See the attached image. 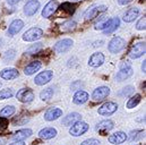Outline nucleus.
I'll return each mask as SVG.
<instances>
[{
	"instance_id": "9b49d317",
	"label": "nucleus",
	"mask_w": 146,
	"mask_h": 145,
	"mask_svg": "<svg viewBox=\"0 0 146 145\" xmlns=\"http://www.w3.org/2000/svg\"><path fill=\"white\" fill-rule=\"evenodd\" d=\"M53 78V72L51 71H44V72H41L40 74H37L34 78V83L38 85V86H42V85H45L48 84L51 79Z\"/></svg>"
},
{
	"instance_id": "f03ea898",
	"label": "nucleus",
	"mask_w": 146,
	"mask_h": 145,
	"mask_svg": "<svg viewBox=\"0 0 146 145\" xmlns=\"http://www.w3.org/2000/svg\"><path fill=\"white\" fill-rule=\"evenodd\" d=\"M126 40L122 39L121 36H114L111 39V41L109 42L108 44V50H109L110 53H119L121 52L125 48H126Z\"/></svg>"
},
{
	"instance_id": "412c9836",
	"label": "nucleus",
	"mask_w": 146,
	"mask_h": 145,
	"mask_svg": "<svg viewBox=\"0 0 146 145\" xmlns=\"http://www.w3.org/2000/svg\"><path fill=\"white\" fill-rule=\"evenodd\" d=\"M57 136V129L53 127H45L38 132V137L42 140H51Z\"/></svg>"
},
{
	"instance_id": "b1692460",
	"label": "nucleus",
	"mask_w": 146,
	"mask_h": 145,
	"mask_svg": "<svg viewBox=\"0 0 146 145\" xmlns=\"http://www.w3.org/2000/svg\"><path fill=\"white\" fill-rule=\"evenodd\" d=\"M32 134H33V132H32V129H30V128L19 129V130H17V132L14 134L13 140H14V141H24V140L29 138Z\"/></svg>"
},
{
	"instance_id": "1a4fd4ad",
	"label": "nucleus",
	"mask_w": 146,
	"mask_h": 145,
	"mask_svg": "<svg viewBox=\"0 0 146 145\" xmlns=\"http://www.w3.org/2000/svg\"><path fill=\"white\" fill-rule=\"evenodd\" d=\"M145 48H146L145 42H143V41L134 44L133 48L129 51V57L131 59H138V58H141L142 56L145 55V50H146Z\"/></svg>"
},
{
	"instance_id": "ddd939ff",
	"label": "nucleus",
	"mask_w": 146,
	"mask_h": 145,
	"mask_svg": "<svg viewBox=\"0 0 146 145\" xmlns=\"http://www.w3.org/2000/svg\"><path fill=\"white\" fill-rule=\"evenodd\" d=\"M58 7H59V2L57 0H50L44 6V8L42 9V13H41L42 17L43 18H49L51 15H53V13L58 9Z\"/></svg>"
},
{
	"instance_id": "6e6552de",
	"label": "nucleus",
	"mask_w": 146,
	"mask_h": 145,
	"mask_svg": "<svg viewBox=\"0 0 146 145\" xmlns=\"http://www.w3.org/2000/svg\"><path fill=\"white\" fill-rule=\"evenodd\" d=\"M16 98L19 102L22 103H30L33 101L34 99V93L32 90L30 88H21L17 93H16Z\"/></svg>"
},
{
	"instance_id": "0eeeda50",
	"label": "nucleus",
	"mask_w": 146,
	"mask_h": 145,
	"mask_svg": "<svg viewBox=\"0 0 146 145\" xmlns=\"http://www.w3.org/2000/svg\"><path fill=\"white\" fill-rule=\"evenodd\" d=\"M110 95V88L108 86H99L92 93V100L95 102L103 101Z\"/></svg>"
},
{
	"instance_id": "79ce46f5",
	"label": "nucleus",
	"mask_w": 146,
	"mask_h": 145,
	"mask_svg": "<svg viewBox=\"0 0 146 145\" xmlns=\"http://www.w3.org/2000/svg\"><path fill=\"white\" fill-rule=\"evenodd\" d=\"M146 61L145 60H144V61H143V64H142V72H146Z\"/></svg>"
},
{
	"instance_id": "423d86ee",
	"label": "nucleus",
	"mask_w": 146,
	"mask_h": 145,
	"mask_svg": "<svg viewBox=\"0 0 146 145\" xmlns=\"http://www.w3.org/2000/svg\"><path fill=\"white\" fill-rule=\"evenodd\" d=\"M43 36V30L40 27H32L23 34V40L26 42H35Z\"/></svg>"
},
{
	"instance_id": "58836bf2",
	"label": "nucleus",
	"mask_w": 146,
	"mask_h": 145,
	"mask_svg": "<svg viewBox=\"0 0 146 145\" xmlns=\"http://www.w3.org/2000/svg\"><path fill=\"white\" fill-rule=\"evenodd\" d=\"M134 0H118V3L120 6H126V5H129L130 2H133Z\"/></svg>"
},
{
	"instance_id": "a878e982",
	"label": "nucleus",
	"mask_w": 146,
	"mask_h": 145,
	"mask_svg": "<svg viewBox=\"0 0 146 145\" xmlns=\"http://www.w3.org/2000/svg\"><path fill=\"white\" fill-rule=\"evenodd\" d=\"M113 128H114V124H113V121H111L109 119L108 120H102L96 125V129L100 130V132H109Z\"/></svg>"
},
{
	"instance_id": "a19ab883",
	"label": "nucleus",
	"mask_w": 146,
	"mask_h": 145,
	"mask_svg": "<svg viewBox=\"0 0 146 145\" xmlns=\"http://www.w3.org/2000/svg\"><path fill=\"white\" fill-rule=\"evenodd\" d=\"M9 145H26L23 141H17V142H14V143H11V144Z\"/></svg>"
},
{
	"instance_id": "6ab92c4d",
	"label": "nucleus",
	"mask_w": 146,
	"mask_h": 145,
	"mask_svg": "<svg viewBox=\"0 0 146 145\" xmlns=\"http://www.w3.org/2000/svg\"><path fill=\"white\" fill-rule=\"evenodd\" d=\"M19 76V72L16 69V68H5L0 72V77L5 80H11V79H15Z\"/></svg>"
},
{
	"instance_id": "39448f33",
	"label": "nucleus",
	"mask_w": 146,
	"mask_h": 145,
	"mask_svg": "<svg viewBox=\"0 0 146 145\" xmlns=\"http://www.w3.org/2000/svg\"><path fill=\"white\" fill-rule=\"evenodd\" d=\"M107 6L104 5H94L92 7H90L85 13H84V18L86 21H91V19H94L95 17H98L99 14L101 13H104L107 11Z\"/></svg>"
},
{
	"instance_id": "ea45409f",
	"label": "nucleus",
	"mask_w": 146,
	"mask_h": 145,
	"mask_svg": "<svg viewBox=\"0 0 146 145\" xmlns=\"http://www.w3.org/2000/svg\"><path fill=\"white\" fill-rule=\"evenodd\" d=\"M19 1H21V0H7V3H8L9 6H15V5H17Z\"/></svg>"
},
{
	"instance_id": "4468645a",
	"label": "nucleus",
	"mask_w": 146,
	"mask_h": 145,
	"mask_svg": "<svg viewBox=\"0 0 146 145\" xmlns=\"http://www.w3.org/2000/svg\"><path fill=\"white\" fill-rule=\"evenodd\" d=\"M104 60H106V57L102 52H94L88 59V66L93 68H98L103 65Z\"/></svg>"
},
{
	"instance_id": "72a5a7b5",
	"label": "nucleus",
	"mask_w": 146,
	"mask_h": 145,
	"mask_svg": "<svg viewBox=\"0 0 146 145\" xmlns=\"http://www.w3.org/2000/svg\"><path fill=\"white\" fill-rule=\"evenodd\" d=\"M14 95V91L13 88H5L0 91V100H7L10 99Z\"/></svg>"
},
{
	"instance_id": "5701e85b",
	"label": "nucleus",
	"mask_w": 146,
	"mask_h": 145,
	"mask_svg": "<svg viewBox=\"0 0 146 145\" xmlns=\"http://www.w3.org/2000/svg\"><path fill=\"white\" fill-rule=\"evenodd\" d=\"M42 67V63L40 60H34L32 63H30L25 68H24V74L26 76H31L33 74H35L36 72H38Z\"/></svg>"
},
{
	"instance_id": "7c9ffc66",
	"label": "nucleus",
	"mask_w": 146,
	"mask_h": 145,
	"mask_svg": "<svg viewBox=\"0 0 146 145\" xmlns=\"http://www.w3.org/2000/svg\"><path fill=\"white\" fill-rule=\"evenodd\" d=\"M15 111H16V109H15L14 106H6L0 111V117H5V118L10 117V116H13L15 113Z\"/></svg>"
},
{
	"instance_id": "c03bdc74",
	"label": "nucleus",
	"mask_w": 146,
	"mask_h": 145,
	"mask_svg": "<svg viewBox=\"0 0 146 145\" xmlns=\"http://www.w3.org/2000/svg\"><path fill=\"white\" fill-rule=\"evenodd\" d=\"M72 1H79V0H72Z\"/></svg>"
},
{
	"instance_id": "c756f323",
	"label": "nucleus",
	"mask_w": 146,
	"mask_h": 145,
	"mask_svg": "<svg viewBox=\"0 0 146 145\" xmlns=\"http://www.w3.org/2000/svg\"><path fill=\"white\" fill-rule=\"evenodd\" d=\"M52 96H53V88L52 87H48L40 93V99L42 101H49Z\"/></svg>"
},
{
	"instance_id": "a211bd4d",
	"label": "nucleus",
	"mask_w": 146,
	"mask_h": 145,
	"mask_svg": "<svg viewBox=\"0 0 146 145\" xmlns=\"http://www.w3.org/2000/svg\"><path fill=\"white\" fill-rule=\"evenodd\" d=\"M62 116V110L59 108H49L44 113V119L46 121H53L57 120Z\"/></svg>"
},
{
	"instance_id": "4be33fe9",
	"label": "nucleus",
	"mask_w": 146,
	"mask_h": 145,
	"mask_svg": "<svg viewBox=\"0 0 146 145\" xmlns=\"http://www.w3.org/2000/svg\"><path fill=\"white\" fill-rule=\"evenodd\" d=\"M88 98H90V95H88L87 92H85V91H83V90H79V91H77V92L74 94L73 102L75 104L80 106V104H84L85 102H87Z\"/></svg>"
},
{
	"instance_id": "cd10ccee",
	"label": "nucleus",
	"mask_w": 146,
	"mask_h": 145,
	"mask_svg": "<svg viewBox=\"0 0 146 145\" xmlns=\"http://www.w3.org/2000/svg\"><path fill=\"white\" fill-rule=\"evenodd\" d=\"M76 26H77V23L75 21H73V19H70V21H67V22H65V23H62L60 25V31H62V32H70V31H74L76 29Z\"/></svg>"
},
{
	"instance_id": "37998d69",
	"label": "nucleus",
	"mask_w": 146,
	"mask_h": 145,
	"mask_svg": "<svg viewBox=\"0 0 146 145\" xmlns=\"http://www.w3.org/2000/svg\"><path fill=\"white\" fill-rule=\"evenodd\" d=\"M5 144V140H2V138H0V145Z\"/></svg>"
},
{
	"instance_id": "7ed1b4c3",
	"label": "nucleus",
	"mask_w": 146,
	"mask_h": 145,
	"mask_svg": "<svg viewBox=\"0 0 146 145\" xmlns=\"http://www.w3.org/2000/svg\"><path fill=\"white\" fill-rule=\"evenodd\" d=\"M88 125L82 120H78L76 122H74L72 125V127L69 128V134L72 136H75V137H78V136H82L84 135L87 130H88Z\"/></svg>"
},
{
	"instance_id": "dca6fc26",
	"label": "nucleus",
	"mask_w": 146,
	"mask_h": 145,
	"mask_svg": "<svg viewBox=\"0 0 146 145\" xmlns=\"http://www.w3.org/2000/svg\"><path fill=\"white\" fill-rule=\"evenodd\" d=\"M24 27V22L22 19H14L10 25L8 26V30H7V33L9 36H14L16 35L17 33H19L22 31V29Z\"/></svg>"
},
{
	"instance_id": "393cba45",
	"label": "nucleus",
	"mask_w": 146,
	"mask_h": 145,
	"mask_svg": "<svg viewBox=\"0 0 146 145\" xmlns=\"http://www.w3.org/2000/svg\"><path fill=\"white\" fill-rule=\"evenodd\" d=\"M78 120H82V116L79 113H77V112H72V113L67 114L66 117H64L62 125L64 126H72L74 122H76Z\"/></svg>"
},
{
	"instance_id": "f8f14e48",
	"label": "nucleus",
	"mask_w": 146,
	"mask_h": 145,
	"mask_svg": "<svg viewBox=\"0 0 146 145\" xmlns=\"http://www.w3.org/2000/svg\"><path fill=\"white\" fill-rule=\"evenodd\" d=\"M117 110H118V104H117L115 102L109 101V102H106L104 104H102V106L99 108L98 112H99V114H101V116H111V114H113Z\"/></svg>"
},
{
	"instance_id": "20e7f679",
	"label": "nucleus",
	"mask_w": 146,
	"mask_h": 145,
	"mask_svg": "<svg viewBox=\"0 0 146 145\" xmlns=\"http://www.w3.org/2000/svg\"><path fill=\"white\" fill-rule=\"evenodd\" d=\"M74 41L72 39H62L59 40L54 45H53V51L56 53H66L73 48Z\"/></svg>"
},
{
	"instance_id": "c85d7f7f",
	"label": "nucleus",
	"mask_w": 146,
	"mask_h": 145,
	"mask_svg": "<svg viewBox=\"0 0 146 145\" xmlns=\"http://www.w3.org/2000/svg\"><path fill=\"white\" fill-rule=\"evenodd\" d=\"M42 49H43V43L37 42V43H35V44H32L29 49H26L25 53L29 55V56H32V55H35V53H37V52H40Z\"/></svg>"
},
{
	"instance_id": "bb28decb",
	"label": "nucleus",
	"mask_w": 146,
	"mask_h": 145,
	"mask_svg": "<svg viewBox=\"0 0 146 145\" xmlns=\"http://www.w3.org/2000/svg\"><path fill=\"white\" fill-rule=\"evenodd\" d=\"M141 100H142V95H141V94H135V95L130 96V99L127 101L126 107H127L128 109L135 108V107H137V106L139 104Z\"/></svg>"
},
{
	"instance_id": "f3484780",
	"label": "nucleus",
	"mask_w": 146,
	"mask_h": 145,
	"mask_svg": "<svg viewBox=\"0 0 146 145\" xmlns=\"http://www.w3.org/2000/svg\"><path fill=\"white\" fill-rule=\"evenodd\" d=\"M119 26H120V19H119V17H112V18H110V22L109 24H108V26L102 32L104 33V35H110V34L114 33L119 29Z\"/></svg>"
},
{
	"instance_id": "a18cd8bd",
	"label": "nucleus",
	"mask_w": 146,
	"mask_h": 145,
	"mask_svg": "<svg viewBox=\"0 0 146 145\" xmlns=\"http://www.w3.org/2000/svg\"><path fill=\"white\" fill-rule=\"evenodd\" d=\"M136 145H142V144H136Z\"/></svg>"
},
{
	"instance_id": "2f4dec72",
	"label": "nucleus",
	"mask_w": 146,
	"mask_h": 145,
	"mask_svg": "<svg viewBox=\"0 0 146 145\" xmlns=\"http://www.w3.org/2000/svg\"><path fill=\"white\" fill-rule=\"evenodd\" d=\"M145 136V130H133L129 134V140L135 141V140H141Z\"/></svg>"
},
{
	"instance_id": "49530a36",
	"label": "nucleus",
	"mask_w": 146,
	"mask_h": 145,
	"mask_svg": "<svg viewBox=\"0 0 146 145\" xmlns=\"http://www.w3.org/2000/svg\"><path fill=\"white\" fill-rule=\"evenodd\" d=\"M0 86H1V83H0Z\"/></svg>"
},
{
	"instance_id": "473e14b6",
	"label": "nucleus",
	"mask_w": 146,
	"mask_h": 145,
	"mask_svg": "<svg viewBox=\"0 0 146 145\" xmlns=\"http://www.w3.org/2000/svg\"><path fill=\"white\" fill-rule=\"evenodd\" d=\"M134 86H131V85H128V86H126V87H123L120 92H119V95L120 96H122V98H126V96H130L133 93H134Z\"/></svg>"
},
{
	"instance_id": "2eb2a0df",
	"label": "nucleus",
	"mask_w": 146,
	"mask_h": 145,
	"mask_svg": "<svg viewBox=\"0 0 146 145\" xmlns=\"http://www.w3.org/2000/svg\"><path fill=\"white\" fill-rule=\"evenodd\" d=\"M139 14H141L139 8H137V7H131V8H129L128 10H126V13L123 14L122 21H123L125 23H131V22H134L135 19H137V17L139 16Z\"/></svg>"
},
{
	"instance_id": "e433bc0d",
	"label": "nucleus",
	"mask_w": 146,
	"mask_h": 145,
	"mask_svg": "<svg viewBox=\"0 0 146 145\" xmlns=\"http://www.w3.org/2000/svg\"><path fill=\"white\" fill-rule=\"evenodd\" d=\"M145 24H146V18L142 17L137 23H136V30L138 31H144L145 30Z\"/></svg>"
},
{
	"instance_id": "f257e3e1",
	"label": "nucleus",
	"mask_w": 146,
	"mask_h": 145,
	"mask_svg": "<svg viewBox=\"0 0 146 145\" xmlns=\"http://www.w3.org/2000/svg\"><path fill=\"white\" fill-rule=\"evenodd\" d=\"M134 71L131 67V64L129 61H122L119 65V72L115 74V80L118 82H123L128 79L130 76H133Z\"/></svg>"
},
{
	"instance_id": "f704fd0d",
	"label": "nucleus",
	"mask_w": 146,
	"mask_h": 145,
	"mask_svg": "<svg viewBox=\"0 0 146 145\" xmlns=\"http://www.w3.org/2000/svg\"><path fill=\"white\" fill-rule=\"evenodd\" d=\"M110 22V18H101L99 23H96L95 25V30H99V31H103Z\"/></svg>"
},
{
	"instance_id": "9d476101",
	"label": "nucleus",
	"mask_w": 146,
	"mask_h": 145,
	"mask_svg": "<svg viewBox=\"0 0 146 145\" xmlns=\"http://www.w3.org/2000/svg\"><path fill=\"white\" fill-rule=\"evenodd\" d=\"M40 7H41V3L38 0H29L24 6L23 11L27 17H31V16L36 14Z\"/></svg>"
},
{
	"instance_id": "c9c22d12",
	"label": "nucleus",
	"mask_w": 146,
	"mask_h": 145,
	"mask_svg": "<svg viewBox=\"0 0 146 145\" xmlns=\"http://www.w3.org/2000/svg\"><path fill=\"white\" fill-rule=\"evenodd\" d=\"M15 56H16V51L15 50H8V51H6V53H5V56H3V60L5 61H10V60H13L14 58H15Z\"/></svg>"
},
{
	"instance_id": "aec40b11",
	"label": "nucleus",
	"mask_w": 146,
	"mask_h": 145,
	"mask_svg": "<svg viewBox=\"0 0 146 145\" xmlns=\"http://www.w3.org/2000/svg\"><path fill=\"white\" fill-rule=\"evenodd\" d=\"M128 140V136L123 132H117L109 136V142L113 145H120Z\"/></svg>"
},
{
	"instance_id": "4c0bfd02",
	"label": "nucleus",
	"mask_w": 146,
	"mask_h": 145,
	"mask_svg": "<svg viewBox=\"0 0 146 145\" xmlns=\"http://www.w3.org/2000/svg\"><path fill=\"white\" fill-rule=\"evenodd\" d=\"M80 145H100V141H98L95 138H90V140L84 141Z\"/></svg>"
}]
</instances>
